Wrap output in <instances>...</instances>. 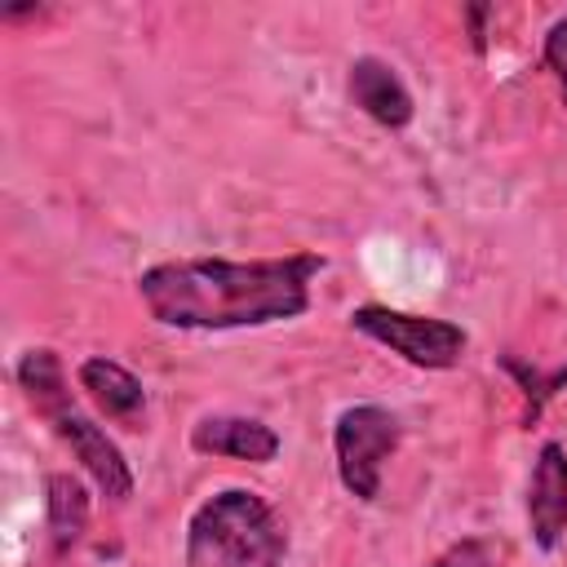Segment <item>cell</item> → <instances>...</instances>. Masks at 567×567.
<instances>
[{"label": "cell", "mask_w": 567, "mask_h": 567, "mask_svg": "<svg viewBox=\"0 0 567 567\" xmlns=\"http://www.w3.org/2000/svg\"><path fill=\"white\" fill-rule=\"evenodd\" d=\"M44 523H49V540L58 554H66L84 527H89V492L80 478L71 474H49L44 478Z\"/></svg>", "instance_id": "cell-10"}, {"label": "cell", "mask_w": 567, "mask_h": 567, "mask_svg": "<svg viewBox=\"0 0 567 567\" xmlns=\"http://www.w3.org/2000/svg\"><path fill=\"white\" fill-rule=\"evenodd\" d=\"M350 323L416 368H452V363H461L465 341H470L461 323H447L434 315H408V310H390V306H359L350 315Z\"/></svg>", "instance_id": "cell-4"}, {"label": "cell", "mask_w": 567, "mask_h": 567, "mask_svg": "<svg viewBox=\"0 0 567 567\" xmlns=\"http://www.w3.org/2000/svg\"><path fill=\"white\" fill-rule=\"evenodd\" d=\"M545 66L554 71L563 97H567V18H558L549 31H545Z\"/></svg>", "instance_id": "cell-12"}, {"label": "cell", "mask_w": 567, "mask_h": 567, "mask_svg": "<svg viewBox=\"0 0 567 567\" xmlns=\"http://www.w3.org/2000/svg\"><path fill=\"white\" fill-rule=\"evenodd\" d=\"M399 416L390 408L377 403H354L337 416L332 430V456H337V474L341 487L354 501H377L381 496V470L390 461V452L399 447Z\"/></svg>", "instance_id": "cell-3"}, {"label": "cell", "mask_w": 567, "mask_h": 567, "mask_svg": "<svg viewBox=\"0 0 567 567\" xmlns=\"http://www.w3.org/2000/svg\"><path fill=\"white\" fill-rule=\"evenodd\" d=\"M18 385L27 390V399L35 403V412L44 416H58L62 408H71V390H66V372H62V359L53 350H27L18 359Z\"/></svg>", "instance_id": "cell-11"}, {"label": "cell", "mask_w": 567, "mask_h": 567, "mask_svg": "<svg viewBox=\"0 0 567 567\" xmlns=\"http://www.w3.org/2000/svg\"><path fill=\"white\" fill-rule=\"evenodd\" d=\"M323 270L319 252L226 261V257H182L142 270L137 292L155 323L182 332L261 328L297 319L310 306V279Z\"/></svg>", "instance_id": "cell-1"}, {"label": "cell", "mask_w": 567, "mask_h": 567, "mask_svg": "<svg viewBox=\"0 0 567 567\" xmlns=\"http://www.w3.org/2000/svg\"><path fill=\"white\" fill-rule=\"evenodd\" d=\"M288 532L266 496L226 487L208 496L186 523V567H279Z\"/></svg>", "instance_id": "cell-2"}, {"label": "cell", "mask_w": 567, "mask_h": 567, "mask_svg": "<svg viewBox=\"0 0 567 567\" xmlns=\"http://www.w3.org/2000/svg\"><path fill=\"white\" fill-rule=\"evenodd\" d=\"M190 447L204 456H230V461L266 465L279 456V434L257 416H204L190 430Z\"/></svg>", "instance_id": "cell-8"}, {"label": "cell", "mask_w": 567, "mask_h": 567, "mask_svg": "<svg viewBox=\"0 0 567 567\" xmlns=\"http://www.w3.org/2000/svg\"><path fill=\"white\" fill-rule=\"evenodd\" d=\"M75 381H80V390H84L111 421H133V416L146 408L142 381H137L124 363H115V359H106V354L84 359V363L75 368Z\"/></svg>", "instance_id": "cell-9"}, {"label": "cell", "mask_w": 567, "mask_h": 567, "mask_svg": "<svg viewBox=\"0 0 567 567\" xmlns=\"http://www.w3.org/2000/svg\"><path fill=\"white\" fill-rule=\"evenodd\" d=\"M346 89H350V102H354L368 120H377V124H385V128H403V124L412 120V111H416L408 84H403L399 71H394L390 62H381V58H354Z\"/></svg>", "instance_id": "cell-7"}, {"label": "cell", "mask_w": 567, "mask_h": 567, "mask_svg": "<svg viewBox=\"0 0 567 567\" xmlns=\"http://www.w3.org/2000/svg\"><path fill=\"white\" fill-rule=\"evenodd\" d=\"M527 527L540 549H558L567 532V452L563 443H545L527 483Z\"/></svg>", "instance_id": "cell-6"}, {"label": "cell", "mask_w": 567, "mask_h": 567, "mask_svg": "<svg viewBox=\"0 0 567 567\" xmlns=\"http://www.w3.org/2000/svg\"><path fill=\"white\" fill-rule=\"evenodd\" d=\"M434 567H487V545H483V540H461V545H452Z\"/></svg>", "instance_id": "cell-13"}, {"label": "cell", "mask_w": 567, "mask_h": 567, "mask_svg": "<svg viewBox=\"0 0 567 567\" xmlns=\"http://www.w3.org/2000/svg\"><path fill=\"white\" fill-rule=\"evenodd\" d=\"M49 421H53L58 439L71 447V456L84 465V474L97 483V492H102V496H111V501L133 496V470H128L124 452L115 447V439H106V430H102V425H93V421H89V416H80L75 408H62V412H58V416H49Z\"/></svg>", "instance_id": "cell-5"}]
</instances>
